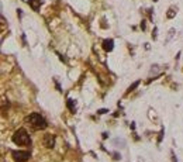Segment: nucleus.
<instances>
[{
	"instance_id": "nucleus-1",
	"label": "nucleus",
	"mask_w": 183,
	"mask_h": 162,
	"mask_svg": "<svg viewBox=\"0 0 183 162\" xmlns=\"http://www.w3.org/2000/svg\"><path fill=\"white\" fill-rule=\"evenodd\" d=\"M27 120V123H30L32 128L35 130H44L47 127V121H45V118L41 114H38V113H32L30 116L25 118Z\"/></svg>"
},
{
	"instance_id": "nucleus-4",
	"label": "nucleus",
	"mask_w": 183,
	"mask_h": 162,
	"mask_svg": "<svg viewBox=\"0 0 183 162\" xmlns=\"http://www.w3.org/2000/svg\"><path fill=\"white\" fill-rule=\"evenodd\" d=\"M44 144L47 148H54V145H55V137L51 135V134H47L44 138Z\"/></svg>"
},
{
	"instance_id": "nucleus-7",
	"label": "nucleus",
	"mask_w": 183,
	"mask_h": 162,
	"mask_svg": "<svg viewBox=\"0 0 183 162\" xmlns=\"http://www.w3.org/2000/svg\"><path fill=\"white\" fill-rule=\"evenodd\" d=\"M38 3H41V0H30V4L34 10H38Z\"/></svg>"
},
{
	"instance_id": "nucleus-2",
	"label": "nucleus",
	"mask_w": 183,
	"mask_h": 162,
	"mask_svg": "<svg viewBox=\"0 0 183 162\" xmlns=\"http://www.w3.org/2000/svg\"><path fill=\"white\" fill-rule=\"evenodd\" d=\"M13 143L17 144V145H30L31 144V138L28 135V133L25 130L20 128L14 133L13 135Z\"/></svg>"
},
{
	"instance_id": "nucleus-3",
	"label": "nucleus",
	"mask_w": 183,
	"mask_h": 162,
	"mask_svg": "<svg viewBox=\"0 0 183 162\" xmlns=\"http://www.w3.org/2000/svg\"><path fill=\"white\" fill-rule=\"evenodd\" d=\"M11 156L16 162H25L31 156V154H30L28 151H13Z\"/></svg>"
},
{
	"instance_id": "nucleus-6",
	"label": "nucleus",
	"mask_w": 183,
	"mask_h": 162,
	"mask_svg": "<svg viewBox=\"0 0 183 162\" xmlns=\"http://www.w3.org/2000/svg\"><path fill=\"white\" fill-rule=\"evenodd\" d=\"M68 107H69V110H70V111H73V113H75L76 107H75V102H73L72 99H68Z\"/></svg>"
},
{
	"instance_id": "nucleus-10",
	"label": "nucleus",
	"mask_w": 183,
	"mask_h": 162,
	"mask_svg": "<svg viewBox=\"0 0 183 162\" xmlns=\"http://www.w3.org/2000/svg\"><path fill=\"white\" fill-rule=\"evenodd\" d=\"M106 111H107V110H104V109H103V110H99V111H97V113H99V114H104Z\"/></svg>"
},
{
	"instance_id": "nucleus-9",
	"label": "nucleus",
	"mask_w": 183,
	"mask_h": 162,
	"mask_svg": "<svg viewBox=\"0 0 183 162\" xmlns=\"http://www.w3.org/2000/svg\"><path fill=\"white\" fill-rule=\"evenodd\" d=\"M137 86H138V82H135V83H134L133 86H130V89H128V90H133V89H135Z\"/></svg>"
},
{
	"instance_id": "nucleus-5",
	"label": "nucleus",
	"mask_w": 183,
	"mask_h": 162,
	"mask_svg": "<svg viewBox=\"0 0 183 162\" xmlns=\"http://www.w3.org/2000/svg\"><path fill=\"white\" fill-rule=\"evenodd\" d=\"M103 48H104L106 51H111L114 48L113 39H104V41H103Z\"/></svg>"
},
{
	"instance_id": "nucleus-8",
	"label": "nucleus",
	"mask_w": 183,
	"mask_h": 162,
	"mask_svg": "<svg viewBox=\"0 0 183 162\" xmlns=\"http://www.w3.org/2000/svg\"><path fill=\"white\" fill-rule=\"evenodd\" d=\"M173 16H175V11H173V10H169V13H168V17H169V19H172V17H173Z\"/></svg>"
}]
</instances>
